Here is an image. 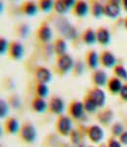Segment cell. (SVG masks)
<instances>
[{
	"mask_svg": "<svg viewBox=\"0 0 127 147\" xmlns=\"http://www.w3.org/2000/svg\"><path fill=\"white\" fill-rule=\"evenodd\" d=\"M14 1H16V0H14Z\"/></svg>",
	"mask_w": 127,
	"mask_h": 147,
	"instance_id": "45",
	"label": "cell"
},
{
	"mask_svg": "<svg viewBox=\"0 0 127 147\" xmlns=\"http://www.w3.org/2000/svg\"><path fill=\"white\" fill-rule=\"evenodd\" d=\"M90 11L89 4L85 0H76L74 8H72V14L78 18H84Z\"/></svg>",
	"mask_w": 127,
	"mask_h": 147,
	"instance_id": "19",
	"label": "cell"
},
{
	"mask_svg": "<svg viewBox=\"0 0 127 147\" xmlns=\"http://www.w3.org/2000/svg\"><path fill=\"white\" fill-rule=\"evenodd\" d=\"M99 63L103 68H114L116 65V57L112 52L109 50H103L99 54Z\"/></svg>",
	"mask_w": 127,
	"mask_h": 147,
	"instance_id": "11",
	"label": "cell"
},
{
	"mask_svg": "<svg viewBox=\"0 0 127 147\" xmlns=\"http://www.w3.org/2000/svg\"><path fill=\"white\" fill-rule=\"evenodd\" d=\"M121 5L123 10L127 13V0H121Z\"/></svg>",
	"mask_w": 127,
	"mask_h": 147,
	"instance_id": "40",
	"label": "cell"
},
{
	"mask_svg": "<svg viewBox=\"0 0 127 147\" xmlns=\"http://www.w3.org/2000/svg\"><path fill=\"white\" fill-rule=\"evenodd\" d=\"M114 118V114L112 108L110 107H104L101 108L100 110L96 113V119L100 123L103 127H108V125L112 124V121Z\"/></svg>",
	"mask_w": 127,
	"mask_h": 147,
	"instance_id": "8",
	"label": "cell"
},
{
	"mask_svg": "<svg viewBox=\"0 0 127 147\" xmlns=\"http://www.w3.org/2000/svg\"><path fill=\"white\" fill-rule=\"evenodd\" d=\"M123 26H124V28H125V30H127V17L123 19Z\"/></svg>",
	"mask_w": 127,
	"mask_h": 147,
	"instance_id": "42",
	"label": "cell"
},
{
	"mask_svg": "<svg viewBox=\"0 0 127 147\" xmlns=\"http://www.w3.org/2000/svg\"><path fill=\"white\" fill-rule=\"evenodd\" d=\"M49 88L45 84H40V82H36L34 86V96H38L41 98H44L48 96Z\"/></svg>",
	"mask_w": 127,
	"mask_h": 147,
	"instance_id": "26",
	"label": "cell"
},
{
	"mask_svg": "<svg viewBox=\"0 0 127 147\" xmlns=\"http://www.w3.org/2000/svg\"><path fill=\"white\" fill-rule=\"evenodd\" d=\"M29 28H27V27L25 25H23V24H21L20 25V30H18V34L20 36H25L27 34H29Z\"/></svg>",
	"mask_w": 127,
	"mask_h": 147,
	"instance_id": "37",
	"label": "cell"
},
{
	"mask_svg": "<svg viewBox=\"0 0 127 147\" xmlns=\"http://www.w3.org/2000/svg\"><path fill=\"white\" fill-rule=\"evenodd\" d=\"M81 41L86 45H93L97 42L96 37V30H94L92 28H87L82 32L81 34Z\"/></svg>",
	"mask_w": 127,
	"mask_h": 147,
	"instance_id": "23",
	"label": "cell"
},
{
	"mask_svg": "<svg viewBox=\"0 0 127 147\" xmlns=\"http://www.w3.org/2000/svg\"><path fill=\"white\" fill-rule=\"evenodd\" d=\"M107 145H108V147H122V144L119 142L118 139L116 138V137H112V136H110L108 138Z\"/></svg>",
	"mask_w": 127,
	"mask_h": 147,
	"instance_id": "35",
	"label": "cell"
},
{
	"mask_svg": "<svg viewBox=\"0 0 127 147\" xmlns=\"http://www.w3.org/2000/svg\"><path fill=\"white\" fill-rule=\"evenodd\" d=\"M121 12V5L112 3L107 0V2L104 4V15L108 18L116 19L120 15Z\"/></svg>",
	"mask_w": 127,
	"mask_h": 147,
	"instance_id": "16",
	"label": "cell"
},
{
	"mask_svg": "<svg viewBox=\"0 0 127 147\" xmlns=\"http://www.w3.org/2000/svg\"><path fill=\"white\" fill-rule=\"evenodd\" d=\"M36 37L41 43L44 44L49 43L52 40L53 30L47 22H43L39 25V27L36 30Z\"/></svg>",
	"mask_w": 127,
	"mask_h": 147,
	"instance_id": "7",
	"label": "cell"
},
{
	"mask_svg": "<svg viewBox=\"0 0 127 147\" xmlns=\"http://www.w3.org/2000/svg\"><path fill=\"white\" fill-rule=\"evenodd\" d=\"M85 111L83 108V104L81 101L74 100L70 101L69 105H68V116L72 121H80L83 118Z\"/></svg>",
	"mask_w": 127,
	"mask_h": 147,
	"instance_id": "4",
	"label": "cell"
},
{
	"mask_svg": "<svg viewBox=\"0 0 127 147\" xmlns=\"http://www.w3.org/2000/svg\"><path fill=\"white\" fill-rule=\"evenodd\" d=\"M9 44H10V42H8V40L5 37L0 38V53H1V55H4L6 52H8Z\"/></svg>",
	"mask_w": 127,
	"mask_h": 147,
	"instance_id": "33",
	"label": "cell"
},
{
	"mask_svg": "<svg viewBox=\"0 0 127 147\" xmlns=\"http://www.w3.org/2000/svg\"><path fill=\"white\" fill-rule=\"evenodd\" d=\"M84 60H85V65L89 70H96V69H98V66L100 65V63H99V54L93 49H90V50L86 52Z\"/></svg>",
	"mask_w": 127,
	"mask_h": 147,
	"instance_id": "18",
	"label": "cell"
},
{
	"mask_svg": "<svg viewBox=\"0 0 127 147\" xmlns=\"http://www.w3.org/2000/svg\"><path fill=\"white\" fill-rule=\"evenodd\" d=\"M70 140L74 145L81 144V134L77 129H72V131L70 134Z\"/></svg>",
	"mask_w": 127,
	"mask_h": 147,
	"instance_id": "31",
	"label": "cell"
},
{
	"mask_svg": "<svg viewBox=\"0 0 127 147\" xmlns=\"http://www.w3.org/2000/svg\"><path fill=\"white\" fill-rule=\"evenodd\" d=\"M96 37L97 42L103 46H107L110 42V32L107 28L99 27L96 30Z\"/></svg>",
	"mask_w": 127,
	"mask_h": 147,
	"instance_id": "20",
	"label": "cell"
},
{
	"mask_svg": "<svg viewBox=\"0 0 127 147\" xmlns=\"http://www.w3.org/2000/svg\"><path fill=\"white\" fill-rule=\"evenodd\" d=\"M110 2H112V3L118 4V5H121V0H108Z\"/></svg>",
	"mask_w": 127,
	"mask_h": 147,
	"instance_id": "41",
	"label": "cell"
},
{
	"mask_svg": "<svg viewBox=\"0 0 127 147\" xmlns=\"http://www.w3.org/2000/svg\"><path fill=\"white\" fill-rule=\"evenodd\" d=\"M118 96H119V98H120L121 101L127 102V84L126 82L122 84L121 90H120V92H119Z\"/></svg>",
	"mask_w": 127,
	"mask_h": 147,
	"instance_id": "36",
	"label": "cell"
},
{
	"mask_svg": "<svg viewBox=\"0 0 127 147\" xmlns=\"http://www.w3.org/2000/svg\"><path fill=\"white\" fill-rule=\"evenodd\" d=\"M124 130H125L124 129V125H123V124H121L120 122H114L110 125V134H112V137L118 138Z\"/></svg>",
	"mask_w": 127,
	"mask_h": 147,
	"instance_id": "28",
	"label": "cell"
},
{
	"mask_svg": "<svg viewBox=\"0 0 127 147\" xmlns=\"http://www.w3.org/2000/svg\"><path fill=\"white\" fill-rule=\"evenodd\" d=\"M122 84H122L121 80L112 76V77L109 78V80H108V82L106 84V88H107L108 92L112 94V95H118L121 90Z\"/></svg>",
	"mask_w": 127,
	"mask_h": 147,
	"instance_id": "15",
	"label": "cell"
},
{
	"mask_svg": "<svg viewBox=\"0 0 127 147\" xmlns=\"http://www.w3.org/2000/svg\"><path fill=\"white\" fill-rule=\"evenodd\" d=\"M54 10L60 15H64V14L68 13V11H70L65 0H55V2H54Z\"/></svg>",
	"mask_w": 127,
	"mask_h": 147,
	"instance_id": "30",
	"label": "cell"
},
{
	"mask_svg": "<svg viewBox=\"0 0 127 147\" xmlns=\"http://www.w3.org/2000/svg\"><path fill=\"white\" fill-rule=\"evenodd\" d=\"M54 2L55 0H37V5L41 12L47 13L54 9Z\"/></svg>",
	"mask_w": 127,
	"mask_h": 147,
	"instance_id": "29",
	"label": "cell"
},
{
	"mask_svg": "<svg viewBox=\"0 0 127 147\" xmlns=\"http://www.w3.org/2000/svg\"><path fill=\"white\" fill-rule=\"evenodd\" d=\"M85 94H87V95L92 99L99 109L105 107L107 97H106V92L103 90L102 87L92 86L86 91Z\"/></svg>",
	"mask_w": 127,
	"mask_h": 147,
	"instance_id": "5",
	"label": "cell"
},
{
	"mask_svg": "<svg viewBox=\"0 0 127 147\" xmlns=\"http://www.w3.org/2000/svg\"><path fill=\"white\" fill-rule=\"evenodd\" d=\"M38 10L39 8L37 3L32 0H27V1L23 2L20 6V11L23 15L29 16V17H33L34 15H36Z\"/></svg>",
	"mask_w": 127,
	"mask_h": 147,
	"instance_id": "17",
	"label": "cell"
},
{
	"mask_svg": "<svg viewBox=\"0 0 127 147\" xmlns=\"http://www.w3.org/2000/svg\"><path fill=\"white\" fill-rule=\"evenodd\" d=\"M85 147H94V146H91V145H89V146H85Z\"/></svg>",
	"mask_w": 127,
	"mask_h": 147,
	"instance_id": "44",
	"label": "cell"
},
{
	"mask_svg": "<svg viewBox=\"0 0 127 147\" xmlns=\"http://www.w3.org/2000/svg\"><path fill=\"white\" fill-rule=\"evenodd\" d=\"M90 13L94 18L99 19L104 15V4L101 3L99 0H90L89 2Z\"/></svg>",
	"mask_w": 127,
	"mask_h": 147,
	"instance_id": "24",
	"label": "cell"
},
{
	"mask_svg": "<svg viewBox=\"0 0 127 147\" xmlns=\"http://www.w3.org/2000/svg\"><path fill=\"white\" fill-rule=\"evenodd\" d=\"M72 120L67 115H60L55 122V130L61 136H70L72 131Z\"/></svg>",
	"mask_w": 127,
	"mask_h": 147,
	"instance_id": "3",
	"label": "cell"
},
{
	"mask_svg": "<svg viewBox=\"0 0 127 147\" xmlns=\"http://www.w3.org/2000/svg\"><path fill=\"white\" fill-rule=\"evenodd\" d=\"M112 74L114 77L118 78L121 80H127V70L124 68L123 65L120 64H116L114 68H112Z\"/></svg>",
	"mask_w": 127,
	"mask_h": 147,
	"instance_id": "27",
	"label": "cell"
},
{
	"mask_svg": "<svg viewBox=\"0 0 127 147\" xmlns=\"http://www.w3.org/2000/svg\"><path fill=\"white\" fill-rule=\"evenodd\" d=\"M117 139L122 144V146H127V130H124Z\"/></svg>",
	"mask_w": 127,
	"mask_h": 147,
	"instance_id": "38",
	"label": "cell"
},
{
	"mask_svg": "<svg viewBox=\"0 0 127 147\" xmlns=\"http://www.w3.org/2000/svg\"><path fill=\"white\" fill-rule=\"evenodd\" d=\"M98 147H108V145H107V143H100L98 145Z\"/></svg>",
	"mask_w": 127,
	"mask_h": 147,
	"instance_id": "43",
	"label": "cell"
},
{
	"mask_svg": "<svg viewBox=\"0 0 127 147\" xmlns=\"http://www.w3.org/2000/svg\"><path fill=\"white\" fill-rule=\"evenodd\" d=\"M34 79L36 82H40V84H49L52 80V73L48 68L43 67V66H37L34 69Z\"/></svg>",
	"mask_w": 127,
	"mask_h": 147,
	"instance_id": "10",
	"label": "cell"
},
{
	"mask_svg": "<svg viewBox=\"0 0 127 147\" xmlns=\"http://www.w3.org/2000/svg\"><path fill=\"white\" fill-rule=\"evenodd\" d=\"M90 80L93 84V86H98V87H103L106 86L108 82V78L107 73L102 69H96V70L92 71L90 76Z\"/></svg>",
	"mask_w": 127,
	"mask_h": 147,
	"instance_id": "12",
	"label": "cell"
},
{
	"mask_svg": "<svg viewBox=\"0 0 127 147\" xmlns=\"http://www.w3.org/2000/svg\"><path fill=\"white\" fill-rule=\"evenodd\" d=\"M18 137L19 140L25 144L33 143L37 138V131L33 124L29 121H25L22 123L18 132Z\"/></svg>",
	"mask_w": 127,
	"mask_h": 147,
	"instance_id": "1",
	"label": "cell"
},
{
	"mask_svg": "<svg viewBox=\"0 0 127 147\" xmlns=\"http://www.w3.org/2000/svg\"><path fill=\"white\" fill-rule=\"evenodd\" d=\"M30 108L34 113L41 114L47 111V102L44 98L38 96H34L30 102Z\"/></svg>",
	"mask_w": 127,
	"mask_h": 147,
	"instance_id": "21",
	"label": "cell"
},
{
	"mask_svg": "<svg viewBox=\"0 0 127 147\" xmlns=\"http://www.w3.org/2000/svg\"><path fill=\"white\" fill-rule=\"evenodd\" d=\"M52 49H53L54 53L57 56L66 54L68 50V44H67L66 39L63 38V37H57V38L52 42Z\"/></svg>",
	"mask_w": 127,
	"mask_h": 147,
	"instance_id": "22",
	"label": "cell"
},
{
	"mask_svg": "<svg viewBox=\"0 0 127 147\" xmlns=\"http://www.w3.org/2000/svg\"><path fill=\"white\" fill-rule=\"evenodd\" d=\"M65 2H66V4H67L68 8H69V10H70V9L74 8L76 0H65Z\"/></svg>",
	"mask_w": 127,
	"mask_h": 147,
	"instance_id": "39",
	"label": "cell"
},
{
	"mask_svg": "<svg viewBox=\"0 0 127 147\" xmlns=\"http://www.w3.org/2000/svg\"><path fill=\"white\" fill-rule=\"evenodd\" d=\"M65 110V102L60 96L54 95L49 98L47 102V111L51 115L58 116L63 115V112Z\"/></svg>",
	"mask_w": 127,
	"mask_h": 147,
	"instance_id": "6",
	"label": "cell"
},
{
	"mask_svg": "<svg viewBox=\"0 0 127 147\" xmlns=\"http://www.w3.org/2000/svg\"><path fill=\"white\" fill-rule=\"evenodd\" d=\"M20 127L21 125L19 121L14 117H7L6 119H4L2 124L3 130L7 134H18Z\"/></svg>",
	"mask_w": 127,
	"mask_h": 147,
	"instance_id": "14",
	"label": "cell"
},
{
	"mask_svg": "<svg viewBox=\"0 0 127 147\" xmlns=\"http://www.w3.org/2000/svg\"><path fill=\"white\" fill-rule=\"evenodd\" d=\"M23 46L20 41L17 40H13L9 44V49H8V55L9 57L14 61H19L23 58Z\"/></svg>",
	"mask_w": 127,
	"mask_h": 147,
	"instance_id": "13",
	"label": "cell"
},
{
	"mask_svg": "<svg viewBox=\"0 0 127 147\" xmlns=\"http://www.w3.org/2000/svg\"><path fill=\"white\" fill-rule=\"evenodd\" d=\"M85 134L87 138L92 143H100L104 138V130L98 125H91L86 127Z\"/></svg>",
	"mask_w": 127,
	"mask_h": 147,
	"instance_id": "9",
	"label": "cell"
},
{
	"mask_svg": "<svg viewBox=\"0 0 127 147\" xmlns=\"http://www.w3.org/2000/svg\"><path fill=\"white\" fill-rule=\"evenodd\" d=\"M9 113V104L4 99H1L0 101V117L1 119H6L7 115Z\"/></svg>",
	"mask_w": 127,
	"mask_h": 147,
	"instance_id": "32",
	"label": "cell"
},
{
	"mask_svg": "<svg viewBox=\"0 0 127 147\" xmlns=\"http://www.w3.org/2000/svg\"><path fill=\"white\" fill-rule=\"evenodd\" d=\"M82 104H83V108H84V111L85 113H88V114H95L97 113L98 111V107L92 99L90 98L87 94L83 96V99H82Z\"/></svg>",
	"mask_w": 127,
	"mask_h": 147,
	"instance_id": "25",
	"label": "cell"
},
{
	"mask_svg": "<svg viewBox=\"0 0 127 147\" xmlns=\"http://www.w3.org/2000/svg\"><path fill=\"white\" fill-rule=\"evenodd\" d=\"M83 70H84V65H83V63H82L81 61H76V62H74V69H72L74 76L81 75L82 72H83Z\"/></svg>",
	"mask_w": 127,
	"mask_h": 147,
	"instance_id": "34",
	"label": "cell"
},
{
	"mask_svg": "<svg viewBox=\"0 0 127 147\" xmlns=\"http://www.w3.org/2000/svg\"><path fill=\"white\" fill-rule=\"evenodd\" d=\"M74 60L70 54L66 53L64 55H60L56 57L55 65H54V71L58 76L64 77L68 73L74 69Z\"/></svg>",
	"mask_w": 127,
	"mask_h": 147,
	"instance_id": "2",
	"label": "cell"
}]
</instances>
